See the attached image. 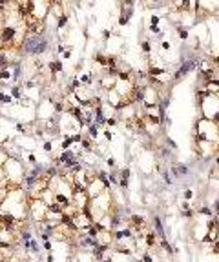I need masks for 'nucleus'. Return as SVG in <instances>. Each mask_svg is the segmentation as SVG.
Segmentation results:
<instances>
[{
	"label": "nucleus",
	"instance_id": "22",
	"mask_svg": "<svg viewBox=\"0 0 219 262\" xmlns=\"http://www.w3.org/2000/svg\"><path fill=\"white\" fill-rule=\"evenodd\" d=\"M35 86H37V80H33V78H31V80H26V82H24V88H26V89H33Z\"/></svg>",
	"mask_w": 219,
	"mask_h": 262
},
{
	"label": "nucleus",
	"instance_id": "33",
	"mask_svg": "<svg viewBox=\"0 0 219 262\" xmlns=\"http://www.w3.org/2000/svg\"><path fill=\"white\" fill-rule=\"evenodd\" d=\"M57 51H59V53H64V51H66V44H62V42H59Z\"/></svg>",
	"mask_w": 219,
	"mask_h": 262
},
{
	"label": "nucleus",
	"instance_id": "25",
	"mask_svg": "<svg viewBox=\"0 0 219 262\" xmlns=\"http://www.w3.org/2000/svg\"><path fill=\"white\" fill-rule=\"evenodd\" d=\"M183 197H184V200H188V202H190V198L194 197V191H192V190H184Z\"/></svg>",
	"mask_w": 219,
	"mask_h": 262
},
{
	"label": "nucleus",
	"instance_id": "17",
	"mask_svg": "<svg viewBox=\"0 0 219 262\" xmlns=\"http://www.w3.org/2000/svg\"><path fill=\"white\" fill-rule=\"evenodd\" d=\"M141 49L144 51V55L148 57V55L152 53V42H150V40H142V42H141Z\"/></svg>",
	"mask_w": 219,
	"mask_h": 262
},
{
	"label": "nucleus",
	"instance_id": "30",
	"mask_svg": "<svg viewBox=\"0 0 219 262\" xmlns=\"http://www.w3.org/2000/svg\"><path fill=\"white\" fill-rule=\"evenodd\" d=\"M102 135L106 137V140H111V139H113V133H111L110 129H104V131H102Z\"/></svg>",
	"mask_w": 219,
	"mask_h": 262
},
{
	"label": "nucleus",
	"instance_id": "9",
	"mask_svg": "<svg viewBox=\"0 0 219 262\" xmlns=\"http://www.w3.org/2000/svg\"><path fill=\"white\" fill-rule=\"evenodd\" d=\"M153 231L155 235H157L159 238H164V228H163V222H161V218L159 217H153Z\"/></svg>",
	"mask_w": 219,
	"mask_h": 262
},
{
	"label": "nucleus",
	"instance_id": "24",
	"mask_svg": "<svg viewBox=\"0 0 219 262\" xmlns=\"http://www.w3.org/2000/svg\"><path fill=\"white\" fill-rule=\"evenodd\" d=\"M44 151H53V140H48V142H44Z\"/></svg>",
	"mask_w": 219,
	"mask_h": 262
},
{
	"label": "nucleus",
	"instance_id": "21",
	"mask_svg": "<svg viewBox=\"0 0 219 262\" xmlns=\"http://www.w3.org/2000/svg\"><path fill=\"white\" fill-rule=\"evenodd\" d=\"M179 207H181V211H188V209H192V202L184 200V202H181V204H179Z\"/></svg>",
	"mask_w": 219,
	"mask_h": 262
},
{
	"label": "nucleus",
	"instance_id": "31",
	"mask_svg": "<svg viewBox=\"0 0 219 262\" xmlns=\"http://www.w3.org/2000/svg\"><path fill=\"white\" fill-rule=\"evenodd\" d=\"M163 179H164V182H168V184H172V177L168 175V171H163Z\"/></svg>",
	"mask_w": 219,
	"mask_h": 262
},
{
	"label": "nucleus",
	"instance_id": "20",
	"mask_svg": "<svg viewBox=\"0 0 219 262\" xmlns=\"http://www.w3.org/2000/svg\"><path fill=\"white\" fill-rule=\"evenodd\" d=\"M159 22H161V17L159 15H152L150 17V26H159Z\"/></svg>",
	"mask_w": 219,
	"mask_h": 262
},
{
	"label": "nucleus",
	"instance_id": "35",
	"mask_svg": "<svg viewBox=\"0 0 219 262\" xmlns=\"http://www.w3.org/2000/svg\"><path fill=\"white\" fill-rule=\"evenodd\" d=\"M214 213H215V215H219V198H217L215 204H214Z\"/></svg>",
	"mask_w": 219,
	"mask_h": 262
},
{
	"label": "nucleus",
	"instance_id": "12",
	"mask_svg": "<svg viewBox=\"0 0 219 262\" xmlns=\"http://www.w3.org/2000/svg\"><path fill=\"white\" fill-rule=\"evenodd\" d=\"M11 104H15L13 97L7 95V93H4V91H0V106H11Z\"/></svg>",
	"mask_w": 219,
	"mask_h": 262
},
{
	"label": "nucleus",
	"instance_id": "7",
	"mask_svg": "<svg viewBox=\"0 0 219 262\" xmlns=\"http://www.w3.org/2000/svg\"><path fill=\"white\" fill-rule=\"evenodd\" d=\"M48 69H49V73H51V77L64 73V66H62V62L57 60V58H55V60H51V62H48Z\"/></svg>",
	"mask_w": 219,
	"mask_h": 262
},
{
	"label": "nucleus",
	"instance_id": "38",
	"mask_svg": "<svg viewBox=\"0 0 219 262\" xmlns=\"http://www.w3.org/2000/svg\"><path fill=\"white\" fill-rule=\"evenodd\" d=\"M102 262H113V260H111V257H106V258H104Z\"/></svg>",
	"mask_w": 219,
	"mask_h": 262
},
{
	"label": "nucleus",
	"instance_id": "2",
	"mask_svg": "<svg viewBox=\"0 0 219 262\" xmlns=\"http://www.w3.org/2000/svg\"><path fill=\"white\" fill-rule=\"evenodd\" d=\"M27 215H29V218H33L37 224H42V222H46V217H48V206L42 200H35L29 206Z\"/></svg>",
	"mask_w": 219,
	"mask_h": 262
},
{
	"label": "nucleus",
	"instance_id": "10",
	"mask_svg": "<svg viewBox=\"0 0 219 262\" xmlns=\"http://www.w3.org/2000/svg\"><path fill=\"white\" fill-rule=\"evenodd\" d=\"M175 33H177V37H179L181 40H188V37H190L188 27H184V26H177L175 27Z\"/></svg>",
	"mask_w": 219,
	"mask_h": 262
},
{
	"label": "nucleus",
	"instance_id": "1",
	"mask_svg": "<svg viewBox=\"0 0 219 262\" xmlns=\"http://www.w3.org/2000/svg\"><path fill=\"white\" fill-rule=\"evenodd\" d=\"M48 51V38L46 37H38V35H26L22 42V49L20 53L26 57H38Z\"/></svg>",
	"mask_w": 219,
	"mask_h": 262
},
{
	"label": "nucleus",
	"instance_id": "13",
	"mask_svg": "<svg viewBox=\"0 0 219 262\" xmlns=\"http://www.w3.org/2000/svg\"><path fill=\"white\" fill-rule=\"evenodd\" d=\"M86 137H90L91 140H95L99 137V126L97 124H91L90 128H88V135H86Z\"/></svg>",
	"mask_w": 219,
	"mask_h": 262
},
{
	"label": "nucleus",
	"instance_id": "8",
	"mask_svg": "<svg viewBox=\"0 0 219 262\" xmlns=\"http://www.w3.org/2000/svg\"><path fill=\"white\" fill-rule=\"evenodd\" d=\"M126 9L121 11V17H119V26H126L132 18V13H133V6H124Z\"/></svg>",
	"mask_w": 219,
	"mask_h": 262
},
{
	"label": "nucleus",
	"instance_id": "18",
	"mask_svg": "<svg viewBox=\"0 0 219 262\" xmlns=\"http://www.w3.org/2000/svg\"><path fill=\"white\" fill-rule=\"evenodd\" d=\"M59 31V37H60V42L64 44V42L68 40V37H69V33H68V29H57Z\"/></svg>",
	"mask_w": 219,
	"mask_h": 262
},
{
	"label": "nucleus",
	"instance_id": "3",
	"mask_svg": "<svg viewBox=\"0 0 219 262\" xmlns=\"http://www.w3.org/2000/svg\"><path fill=\"white\" fill-rule=\"evenodd\" d=\"M86 191H88V195H90V198L93 200V198H97V197H100L102 193H106L108 191V187L104 186V182L100 180V179H95L93 182H90L88 184V187H86Z\"/></svg>",
	"mask_w": 219,
	"mask_h": 262
},
{
	"label": "nucleus",
	"instance_id": "32",
	"mask_svg": "<svg viewBox=\"0 0 219 262\" xmlns=\"http://www.w3.org/2000/svg\"><path fill=\"white\" fill-rule=\"evenodd\" d=\"M62 58H66V60H68V58H71V47H68V49L64 51V53H62Z\"/></svg>",
	"mask_w": 219,
	"mask_h": 262
},
{
	"label": "nucleus",
	"instance_id": "5",
	"mask_svg": "<svg viewBox=\"0 0 219 262\" xmlns=\"http://www.w3.org/2000/svg\"><path fill=\"white\" fill-rule=\"evenodd\" d=\"M130 177H132L130 167H122V169L119 171V187H121V190H128Z\"/></svg>",
	"mask_w": 219,
	"mask_h": 262
},
{
	"label": "nucleus",
	"instance_id": "28",
	"mask_svg": "<svg viewBox=\"0 0 219 262\" xmlns=\"http://www.w3.org/2000/svg\"><path fill=\"white\" fill-rule=\"evenodd\" d=\"M111 35H113V33H111V29H104V31H102V37H104V40L111 38Z\"/></svg>",
	"mask_w": 219,
	"mask_h": 262
},
{
	"label": "nucleus",
	"instance_id": "37",
	"mask_svg": "<svg viewBox=\"0 0 219 262\" xmlns=\"http://www.w3.org/2000/svg\"><path fill=\"white\" fill-rule=\"evenodd\" d=\"M46 262H55V258H53V255H51V253L48 255V260H46Z\"/></svg>",
	"mask_w": 219,
	"mask_h": 262
},
{
	"label": "nucleus",
	"instance_id": "6",
	"mask_svg": "<svg viewBox=\"0 0 219 262\" xmlns=\"http://www.w3.org/2000/svg\"><path fill=\"white\" fill-rule=\"evenodd\" d=\"M144 246H146V249H153V248L159 246L157 244V235H155L153 229H150V231L144 235Z\"/></svg>",
	"mask_w": 219,
	"mask_h": 262
},
{
	"label": "nucleus",
	"instance_id": "29",
	"mask_svg": "<svg viewBox=\"0 0 219 262\" xmlns=\"http://www.w3.org/2000/svg\"><path fill=\"white\" fill-rule=\"evenodd\" d=\"M161 49H163V51H168V49H170V42H168V40H163V42H161Z\"/></svg>",
	"mask_w": 219,
	"mask_h": 262
},
{
	"label": "nucleus",
	"instance_id": "27",
	"mask_svg": "<svg viewBox=\"0 0 219 262\" xmlns=\"http://www.w3.org/2000/svg\"><path fill=\"white\" fill-rule=\"evenodd\" d=\"M27 162H29V164H31V166H37V156H35V155H33V153H31V155H29V156H27Z\"/></svg>",
	"mask_w": 219,
	"mask_h": 262
},
{
	"label": "nucleus",
	"instance_id": "15",
	"mask_svg": "<svg viewBox=\"0 0 219 262\" xmlns=\"http://www.w3.org/2000/svg\"><path fill=\"white\" fill-rule=\"evenodd\" d=\"M60 148H62V151L71 149L73 148V139L71 137H64V139H62V142H60Z\"/></svg>",
	"mask_w": 219,
	"mask_h": 262
},
{
	"label": "nucleus",
	"instance_id": "26",
	"mask_svg": "<svg viewBox=\"0 0 219 262\" xmlns=\"http://www.w3.org/2000/svg\"><path fill=\"white\" fill-rule=\"evenodd\" d=\"M115 164H117V162H115V159H113V156H108V159H106V166H108V167H115Z\"/></svg>",
	"mask_w": 219,
	"mask_h": 262
},
{
	"label": "nucleus",
	"instance_id": "34",
	"mask_svg": "<svg viewBox=\"0 0 219 262\" xmlns=\"http://www.w3.org/2000/svg\"><path fill=\"white\" fill-rule=\"evenodd\" d=\"M210 62H212V66H219V55L212 57V58H210Z\"/></svg>",
	"mask_w": 219,
	"mask_h": 262
},
{
	"label": "nucleus",
	"instance_id": "23",
	"mask_svg": "<svg viewBox=\"0 0 219 262\" xmlns=\"http://www.w3.org/2000/svg\"><path fill=\"white\" fill-rule=\"evenodd\" d=\"M164 142H166V146H168V149H177V144H175L172 139H168V137H166V140H164Z\"/></svg>",
	"mask_w": 219,
	"mask_h": 262
},
{
	"label": "nucleus",
	"instance_id": "11",
	"mask_svg": "<svg viewBox=\"0 0 219 262\" xmlns=\"http://www.w3.org/2000/svg\"><path fill=\"white\" fill-rule=\"evenodd\" d=\"M68 24H69V15L68 13H64L62 17L57 18V29H66Z\"/></svg>",
	"mask_w": 219,
	"mask_h": 262
},
{
	"label": "nucleus",
	"instance_id": "19",
	"mask_svg": "<svg viewBox=\"0 0 219 262\" xmlns=\"http://www.w3.org/2000/svg\"><path fill=\"white\" fill-rule=\"evenodd\" d=\"M141 260H142V262H153V257H152L150 251H146V253L141 255Z\"/></svg>",
	"mask_w": 219,
	"mask_h": 262
},
{
	"label": "nucleus",
	"instance_id": "4",
	"mask_svg": "<svg viewBox=\"0 0 219 262\" xmlns=\"http://www.w3.org/2000/svg\"><path fill=\"white\" fill-rule=\"evenodd\" d=\"M170 173H172L173 177H186V175L190 173V169H188V166L183 164V162H172Z\"/></svg>",
	"mask_w": 219,
	"mask_h": 262
},
{
	"label": "nucleus",
	"instance_id": "14",
	"mask_svg": "<svg viewBox=\"0 0 219 262\" xmlns=\"http://www.w3.org/2000/svg\"><path fill=\"white\" fill-rule=\"evenodd\" d=\"M9 95L13 97V100H20L22 98V89H20V86H11V93H9Z\"/></svg>",
	"mask_w": 219,
	"mask_h": 262
},
{
	"label": "nucleus",
	"instance_id": "16",
	"mask_svg": "<svg viewBox=\"0 0 219 262\" xmlns=\"http://www.w3.org/2000/svg\"><path fill=\"white\" fill-rule=\"evenodd\" d=\"M161 248H163V249H164V251H166V253H168V255H173V253H175L173 246L166 242V238H161Z\"/></svg>",
	"mask_w": 219,
	"mask_h": 262
},
{
	"label": "nucleus",
	"instance_id": "36",
	"mask_svg": "<svg viewBox=\"0 0 219 262\" xmlns=\"http://www.w3.org/2000/svg\"><path fill=\"white\" fill-rule=\"evenodd\" d=\"M44 251L51 253V242H44Z\"/></svg>",
	"mask_w": 219,
	"mask_h": 262
}]
</instances>
